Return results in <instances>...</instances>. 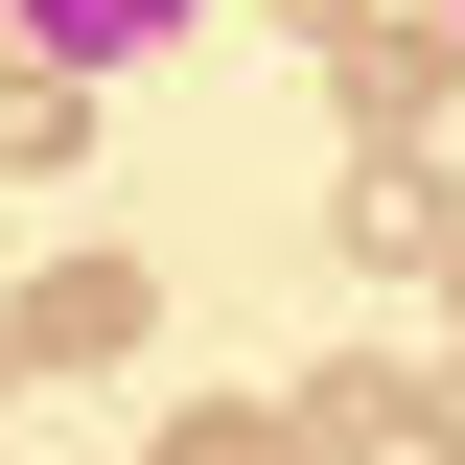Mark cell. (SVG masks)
I'll return each instance as SVG.
<instances>
[{
    "instance_id": "obj_6",
    "label": "cell",
    "mask_w": 465,
    "mask_h": 465,
    "mask_svg": "<svg viewBox=\"0 0 465 465\" xmlns=\"http://www.w3.org/2000/svg\"><path fill=\"white\" fill-rule=\"evenodd\" d=\"M280 24H302V47H349V24H372V0H280Z\"/></svg>"
},
{
    "instance_id": "obj_8",
    "label": "cell",
    "mask_w": 465,
    "mask_h": 465,
    "mask_svg": "<svg viewBox=\"0 0 465 465\" xmlns=\"http://www.w3.org/2000/svg\"><path fill=\"white\" fill-rule=\"evenodd\" d=\"M0 396H24V326H0Z\"/></svg>"
},
{
    "instance_id": "obj_10",
    "label": "cell",
    "mask_w": 465,
    "mask_h": 465,
    "mask_svg": "<svg viewBox=\"0 0 465 465\" xmlns=\"http://www.w3.org/2000/svg\"><path fill=\"white\" fill-rule=\"evenodd\" d=\"M442 24H465V0H442Z\"/></svg>"
},
{
    "instance_id": "obj_7",
    "label": "cell",
    "mask_w": 465,
    "mask_h": 465,
    "mask_svg": "<svg viewBox=\"0 0 465 465\" xmlns=\"http://www.w3.org/2000/svg\"><path fill=\"white\" fill-rule=\"evenodd\" d=\"M419 442H442V465H465V372H442V396H419Z\"/></svg>"
},
{
    "instance_id": "obj_2",
    "label": "cell",
    "mask_w": 465,
    "mask_h": 465,
    "mask_svg": "<svg viewBox=\"0 0 465 465\" xmlns=\"http://www.w3.org/2000/svg\"><path fill=\"white\" fill-rule=\"evenodd\" d=\"M442 70H465V24H349V116H372V163H419Z\"/></svg>"
},
{
    "instance_id": "obj_1",
    "label": "cell",
    "mask_w": 465,
    "mask_h": 465,
    "mask_svg": "<svg viewBox=\"0 0 465 465\" xmlns=\"http://www.w3.org/2000/svg\"><path fill=\"white\" fill-rule=\"evenodd\" d=\"M140 326H163V280H140V256H47V280H24V372H116Z\"/></svg>"
},
{
    "instance_id": "obj_3",
    "label": "cell",
    "mask_w": 465,
    "mask_h": 465,
    "mask_svg": "<svg viewBox=\"0 0 465 465\" xmlns=\"http://www.w3.org/2000/svg\"><path fill=\"white\" fill-rule=\"evenodd\" d=\"M349 256H372V280H419V256H465L442 163H349Z\"/></svg>"
},
{
    "instance_id": "obj_5",
    "label": "cell",
    "mask_w": 465,
    "mask_h": 465,
    "mask_svg": "<svg viewBox=\"0 0 465 465\" xmlns=\"http://www.w3.org/2000/svg\"><path fill=\"white\" fill-rule=\"evenodd\" d=\"M163 465H302V419H256V396H210V419H163Z\"/></svg>"
},
{
    "instance_id": "obj_4",
    "label": "cell",
    "mask_w": 465,
    "mask_h": 465,
    "mask_svg": "<svg viewBox=\"0 0 465 465\" xmlns=\"http://www.w3.org/2000/svg\"><path fill=\"white\" fill-rule=\"evenodd\" d=\"M0 24H24V47H47V70H70V94H94V70H140V47H163L186 0H0Z\"/></svg>"
},
{
    "instance_id": "obj_9",
    "label": "cell",
    "mask_w": 465,
    "mask_h": 465,
    "mask_svg": "<svg viewBox=\"0 0 465 465\" xmlns=\"http://www.w3.org/2000/svg\"><path fill=\"white\" fill-rule=\"evenodd\" d=\"M442 280H465V256H442Z\"/></svg>"
}]
</instances>
